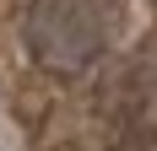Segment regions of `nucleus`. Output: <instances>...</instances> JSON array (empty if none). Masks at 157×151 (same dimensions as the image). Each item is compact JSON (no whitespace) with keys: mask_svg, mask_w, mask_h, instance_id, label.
<instances>
[{"mask_svg":"<svg viewBox=\"0 0 157 151\" xmlns=\"http://www.w3.org/2000/svg\"><path fill=\"white\" fill-rule=\"evenodd\" d=\"M0 151H157V0H0Z\"/></svg>","mask_w":157,"mask_h":151,"instance_id":"f257e3e1","label":"nucleus"}]
</instances>
